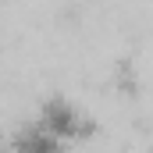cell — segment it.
<instances>
[{"mask_svg": "<svg viewBox=\"0 0 153 153\" xmlns=\"http://www.w3.org/2000/svg\"><path fill=\"white\" fill-rule=\"evenodd\" d=\"M36 121L53 135V139H61L64 146H71V143H82V139H89L93 135V121L89 114L78 107L75 100H68V96H50L43 107H39Z\"/></svg>", "mask_w": 153, "mask_h": 153, "instance_id": "1", "label": "cell"}, {"mask_svg": "<svg viewBox=\"0 0 153 153\" xmlns=\"http://www.w3.org/2000/svg\"><path fill=\"white\" fill-rule=\"evenodd\" d=\"M7 153H64V143L53 139L36 117L29 125H22L11 139H7Z\"/></svg>", "mask_w": 153, "mask_h": 153, "instance_id": "2", "label": "cell"}]
</instances>
